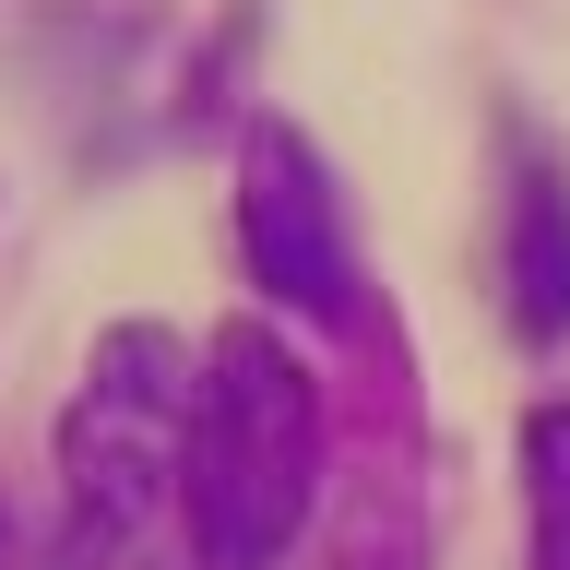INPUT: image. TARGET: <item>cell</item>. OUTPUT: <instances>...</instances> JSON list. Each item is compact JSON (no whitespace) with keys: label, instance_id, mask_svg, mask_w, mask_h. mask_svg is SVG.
<instances>
[{"label":"cell","instance_id":"1","mask_svg":"<svg viewBox=\"0 0 570 570\" xmlns=\"http://www.w3.org/2000/svg\"><path fill=\"white\" fill-rule=\"evenodd\" d=\"M321 488V381L285 356V333L238 321L203 345V416H190V547L203 570H274Z\"/></svg>","mask_w":570,"mask_h":570},{"label":"cell","instance_id":"2","mask_svg":"<svg viewBox=\"0 0 570 570\" xmlns=\"http://www.w3.org/2000/svg\"><path fill=\"white\" fill-rule=\"evenodd\" d=\"M190 416H203V381H190V345L167 321H119L96 356H83V392L60 416V475L71 511L96 534H142L190 475Z\"/></svg>","mask_w":570,"mask_h":570},{"label":"cell","instance_id":"3","mask_svg":"<svg viewBox=\"0 0 570 570\" xmlns=\"http://www.w3.org/2000/svg\"><path fill=\"white\" fill-rule=\"evenodd\" d=\"M238 249H249V274H262V297H285V309H309V321H356L345 203H333L309 131H285V119H262L238 142Z\"/></svg>","mask_w":570,"mask_h":570},{"label":"cell","instance_id":"4","mask_svg":"<svg viewBox=\"0 0 570 570\" xmlns=\"http://www.w3.org/2000/svg\"><path fill=\"white\" fill-rule=\"evenodd\" d=\"M511 333L523 345H559L570 333V178L534 155L523 167V190H511Z\"/></svg>","mask_w":570,"mask_h":570},{"label":"cell","instance_id":"5","mask_svg":"<svg viewBox=\"0 0 570 570\" xmlns=\"http://www.w3.org/2000/svg\"><path fill=\"white\" fill-rule=\"evenodd\" d=\"M523 499H534V570H570V404L523 416Z\"/></svg>","mask_w":570,"mask_h":570},{"label":"cell","instance_id":"6","mask_svg":"<svg viewBox=\"0 0 570 570\" xmlns=\"http://www.w3.org/2000/svg\"><path fill=\"white\" fill-rule=\"evenodd\" d=\"M0 570H12V511H0Z\"/></svg>","mask_w":570,"mask_h":570}]
</instances>
